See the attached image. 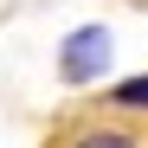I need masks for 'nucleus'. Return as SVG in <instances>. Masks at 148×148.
Wrapping results in <instances>:
<instances>
[{
	"label": "nucleus",
	"instance_id": "obj_1",
	"mask_svg": "<svg viewBox=\"0 0 148 148\" xmlns=\"http://www.w3.org/2000/svg\"><path fill=\"white\" fill-rule=\"evenodd\" d=\"M45 148H148V116L110 110V103H77L45 129Z\"/></svg>",
	"mask_w": 148,
	"mask_h": 148
},
{
	"label": "nucleus",
	"instance_id": "obj_3",
	"mask_svg": "<svg viewBox=\"0 0 148 148\" xmlns=\"http://www.w3.org/2000/svg\"><path fill=\"white\" fill-rule=\"evenodd\" d=\"M97 103H110V110H129V116H148V77H129V84H116L103 90Z\"/></svg>",
	"mask_w": 148,
	"mask_h": 148
},
{
	"label": "nucleus",
	"instance_id": "obj_2",
	"mask_svg": "<svg viewBox=\"0 0 148 148\" xmlns=\"http://www.w3.org/2000/svg\"><path fill=\"white\" fill-rule=\"evenodd\" d=\"M103 58H110V39H103V26H84L77 39L64 45V77H71V84H84V77H90Z\"/></svg>",
	"mask_w": 148,
	"mask_h": 148
}]
</instances>
